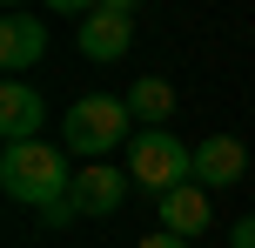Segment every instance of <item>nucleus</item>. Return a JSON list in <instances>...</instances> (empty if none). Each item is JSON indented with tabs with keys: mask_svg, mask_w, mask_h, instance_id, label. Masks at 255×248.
Returning <instances> with one entry per match:
<instances>
[{
	"mask_svg": "<svg viewBox=\"0 0 255 248\" xmlns=\"http://www.w3.org/2000/svg\"><path fill=\"white\" fill-rule=\"evenodd\" d=\"M0 188H7V201L47 208V201H61L74 188V161H67V148H47V141L0 148Z\"/></svg>",
	"mask_w": 255,
	"mask_h": 248,
	"instance_id": "f257e3e1",
	"label": "nucleus"
},
{
	"mask_svg": "<svg viewBox=\"0 0 255 248\" xmlns=\"http://www.w3.org/2000/svg\"><path fill=\"white\" fill-rule=\"evenodd\" d=\"M128 181L148 188L154 201L175 195V188H188V181H195V148H181L168 128H141L134 141H128Z\"/></svg>",
	"mask_w": 255,
	"mask_h": 248,
	"instance_id": "f03ea898",
	"label": "nucleus"
},
{
	"mask_svg": "<svg viewBox=\"0 0 255 248\" xmlns=\"http://www.w3.org/2000/svg\"><path fill=\"white\" fill-rule=\"evenodd\" d=\"M128 101H115V94H88V101H74L61 114V141H67V155H81V161H108L115 148L128 141Z\"/></svg>",
	"mask_w": 255,
	"mask_h": 248,
	"instance_id": "7ed1b4c3",
	"label": "nucleus"
},
{
	"mask_svg": "<svg viewBox=\"0 0 255 248\" xmlns=\"http://www.w3.org/2000/svg\"><path fill=\"white\" fill-rule=\"evenodd\" d=\"M134 47V0H94V13L81 20V54L88 61H121Z\"/></svg>",
	"mask_w": 255,
	"mask_h": 248,
	"instance_id": "20e7f679",
	"label": "nucleus"
},
{
	"mask_svg": "<svg viewBox=\"0 0 255 248\" xmlns=\"http://www.w3.org/2000/svg\"><path fill=\"white\" fill-rule=\"evenodd\" d=\"M40 121H47V101H40V87H27V81H7V87H0V141H7V148L40 141Z\"/></svg>",
	"mask_w": 255,
	"mask_h": 248,
	"instance_id": "39448f33",
	"label": "nucleus"
},
{
	"mask_svg": "<svg viewBox=\"0 0 255 248\" xmlns=\"http://www.w3.org/2000/svg\"><path fill=\"white\" fill-rule=\"evenodd\" d=\"M67 195H74L81 215H115L121 195H128V168H115V161H81Z\"/></svg>",
	"mask_w": 255,
	"mask_h": 248,
	"instance_id": "423d86ee",
	"label": "nucleus"
},
{
	"mask_svg": "<svg viewBox=\"0 0 255 248\" xmlns=\"http://www.w3.org/2000/svg\"><path fill=\"white\" fill-rule=\"evenodd\" d=\"M242 174H249V148L235 134H208L195 148V188H235Z\"/></svg>",
	"mask_w": 255,
	"mask_h": 248,
	"instance_id": "0eeeda50",
	"label": "nucleus"
},
{
	"mask_svg": "<svg viewBox=\"0 0 255 248\" xmlns=\"http://www.w3.org/2000/svg\"><path fill=\"white\" fill-rule=\"evenodd\" d=\"M40 54H47V27H40L34 13H7V20H0V67L20 81L27 67H40Z\"/></svg>",
	"mask_w": 255,
	"mask_h": 248,
	"instance_id": "6e6552de",
	"label": "nucleus"
},
{
	"mask_svg": "<svg viewBox=\"0 0 255 248\" xmlns=\"http://www.w3.org/2000/svg\"><path fill=\"white\" fill-rule=\"evenodd\" d=\"M208 188H175V195H161V228L168 235H181V242H195V235H208Z\"/></svg>",
	"mask_w": 255,
	"mask_h": 248,
	"instance_id": "1a4fd4ad",
	"label": "nucleus"
},
{
	"mask_svg": "<svg viewBox=\"0 0 255 248\" xmlns=\"http://www.w3.org/2000/svg\"><path fill=\"white\" fill-rule=\"evenodd\" d=\"M128 114H134L141 128H161V121L175 114V87H168L161 74H141L134 87H128Z\"/></svg>",
	"mask_w": 255,
	"mask_h": 248,
	"instance_id": "9d476101",
	"label": "nucleus"
},
{
	"mask_svg": "<svg viewBox=\"0 0 255 248\" xmlns=\"http://www.w3.org/2000/svg\"><path fill=\"white\" fill-rule=\"evenodd\" d=\"M74 222H81L74 195H61V201H47V208H40V228H74Z\"/></svg>",
	"mask_w": 255,
	"mask_h": 248,
	"instance_id": "9b49d317",
	"label": "nucleus"
},
{
	"mask_svg": "<svg viewBox=\"0 0 255 248\" xmlns=\"http://www.w3.org/2000/svg\"><path fill=\"white\" fill-rule=\"evenodd\" d=\"M229 248H255V215H242V222L229 228Z\"/></svg>",
	"mask_w": 255,
	"mask_h": 248,
	"instance_id": "f8f14e48",
	"label": "nucleus"
},
{
	"mask_svg": "<svg viewBox=\"0 0 255 248\" xmlns=\"http://www.w3.org/2000/svg\"><path fill=\"white\" fill-rule=\"evenodd\" d=\"M134 248H195V242H181V235H168V228H154V235H141Z\"/></svg>",
	"mask_w": 255,
	"mask_h": 248,
	"instance_id": "ddd939ff",
	"label": "nucleus"
}]
</instances>
